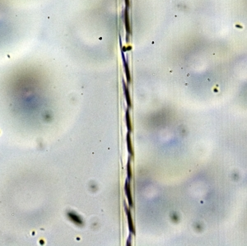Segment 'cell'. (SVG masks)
Instances as JSON below:
<instances>
[{"label": "cell", "mask_w": 247, "mask_h": 246, "mask_svg": "<svg viewBox=\"0 0 247 246\" xmlns=\"http://www.w3.org/2000/svg\"><path fill=\"white\" fill-rule=\"evenodd\" d=\"M125 212L127 215V219H128V224H129V232L132 235L135 234V229H134V222H133V217H132V214H131L129 209L127 208L126 206H125Z\"/></svg>", "instance_id": "cell-1"}, {"label": "cell", "mask_w": 247, "mask_h": 246, "mask_svg": "<svg viewBox=\"0 0 247 246\" xmlns=\"http://www.w3.org/2000/svg\"><path fill=\"white\" fill-rule=\"evenodd\" d=\"M129 8H126L125 11V27L127 33L129 34L130 33V25H129Z\"/></svg>", "instance_id": "cell-6"}, {"label": "cell", "mask_w": 247, "mask_h": 246, "mask_svg": "<svg viewBox=\"0 0 247 246\" xmlns=\"http://www.w3.org/2000/svg\"><path fill=\"white\" fill-rule=\"evenodd\" d=\"M125 119H126V126H127L128 133H131V132H132V125H131L130 115H129V109H127V110H126Z\"/></svg>", "instance_id": "cell-7"}, {"label": "cell", "mask_w": 247, "mask_h": 246, "mask_svg": "<svg viewBox=\"0 0 247 246\" xmlns=\"http://www.w3.org/2000/svg\"><path fill=\"white\" fill-rule=\"evenodd\" d=\"M127 174H128V180L130 181L132 179V169H131V165L129 161H128V164H127Z\"/></svg>", "instance_id": "cell-8"}, {"label": "cell", "mask_w": 247, "mask_h": 246, "mask_svg": "<svg viewBox=\"0 0 247 246\" xmlns=\"http://www.w3.org/2000/svg\"><path fill=\"white\" fill-rule=\"evenodd\" d=\"M123 90H124V93H125V96L127 106H128L129 109V108H131V106H132V103H131V99H130V94H129V88H128V87H127V85L125 84V81H123Z\"/></svg>", "instance_id": "cell-3"}, {"label": "cell", "mask_w": 247, "mask_h": 246, "mask_svg": "<svg viewBox=\"0 0 247 246\" xmlns=\"http://www.w3.org/2000/svg\"><path fill=\"white\" fill-rule=\"evenodd\" d=\"M125 194L128 202H129V205L130 208L134 207V202H133V197H132V193H131V188L130 184L129 183V180L125 181Z\"/></svg>", "instance_id": "cell-2"}, {"label": "cell", "mask_w": 247, "mask_h": 246, "mask_svg": "<svg viewBox=\"0 0 247 246\" xmlns=\"http://www.w3.org/2000/svg\"><path fill=\"white\" fill-rule=\"evenodd\" d=\"M126 141H127V148H128V151H129V153L131 156H134V150H133V147H132L130 133H127Z\"/></svg>", "instance_id": "cell-4"}, {"label": "cell", "mask_w": 247, "mask_h": 246, "mask_svg": "<svg viewBox=\"0 0 247 246\" xmlns=\"http://www.w3.org/2000/svg\"><path fill=\"white\" fill-rule=\"evenodd\" d=\"M123 63H124V66H125V75H126V78H127V81H128V83H130L131 82L130 72H129V65H128V63H127V61H126V59L124 55H123Z\"/></svg>", "instance_id": "cell-5"}]
</instances>
